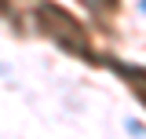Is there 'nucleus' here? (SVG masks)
Wrapping results in <instances>:
<instances>
[{
  "instance_id": "obj_1",
  "label": "nucleus",
  "mask_w": 146,
  "mask_h": 139,
  "mask_svg": "<svg viewBox=\"0 0 146 139\" xmlns=\"http://www.w3.org/2000/svg\"><path fill=\"white\" fill-rule=\"evenodd\" d=\"M117 73H124V81L135 88V95H139V103H146V70H135V66H121V62H113Z\"/></svg>"
}]
</instances>
